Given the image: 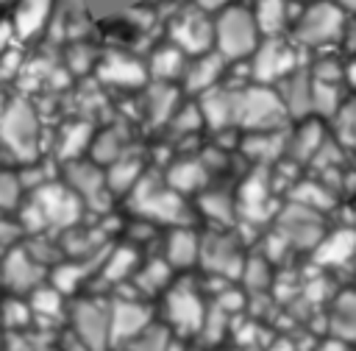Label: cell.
<instances>
[{
  "mask_svg": "<svg viewBox=\"0 0 356 351\" xmlns=\"http://www.w3.org/2000/svg\"><path fill=\"white\" fill-rule=\"evenodd\" d=\"M203 125V114H200V106H186L181 111L172 114V128L175 131H195Z\"/></svg>",
  "mask_w": 356,
  "mask_h": 351,
  "instance_id": "cell-44",
  "label": "cell"
},
{
  "mask_svg": "<svg viewBox=\"0 0 356 351\" xmlns=\"http://www.w3.org/2000/svg\"><path fill=\"white\" fill-rule=\"evenodd\" d=\"M8 103H11V95H6V92L0 89V117L6 114V109H8Z\"/></svg>",
  "mask_w": 356,
  "mask_h": 351,
  "instance_id": "cell-50",
  "label": "cell"
},
{
  "mask_svg": "<svg viewBox=\"0 0 356 351\" xmlns=\"http://www.w3.org/2000/svg\"><path fill=\"white\" fill-rule=\"evenodd\" d=\"M170 45L184 56H203L214 47V20L203 11H184L170 22Z\"/></svg>",
  "mask_w": 356,
  "mask_h": 351,
  "instance_id": "cell-10",
  "label": "cell"
},
{
  "mask_svg": "<svg viewBox=\"0 0 356 351\" xmlns=\"http://www.w3.org/2000/svg\"><path fill=\"white\" fill-rule=\"evenodd\" d=\"M92 139H95L92 123H86V120H72V123H67V125L58 131L56 156H58L64 164H67V162H78V159L92 148Z\"/></svg>",
  "mask_w": 356,
  "mask_h": 351,
  "instance_id": "cell-20",
  "label": "cell"
},
{
  "mask_svg": "<svg viewBox=\"0 0 356 351\" xmlns=\"http://www.w3.org/2000/svg\"><path fill=\"white\" fill-rule=\"evenodd\" d=\"M286 109L273 86H248L239 89L236 100V125L248 134H264V131H281L286 123Z\"/></svg>",
  "mask_w": 356,
  "mask_h": 351,
  "instance_id": "cell-4",
  "label": "cell"
},
{
  "mask_svg": "<svg viewBox=\"0 0 356 351\" xmlns=\"http://www.w3.org/2000/svg\"><path fill=\"white\" fill-rule=\"evenodd\" d=\"M53 11V0H17L14 6V20H11V28L19 39H28L33 33H39L47 22Z\"/></svg>",
  "mask_w": 356,
  "mask_h": 351,
  "instance_id": "cell-22",
  "label": "cell"
},
{
  "mask_svg": "<svg viewBox=\"0 0 356 351\" xmlns=\"http://www.w3.org/2000/svg\"><path fill=\"white\" fill-rule=\"evenodd\" d=\"M89 153H92V162L95 164H114L117 159H122L125 153H122V134L117 131V128H106V131H100V134H95V139H92V148H89Z\"/></svg>",
  "mask_w": 356,
  "mask_h": 351,
  "instance_id": "cell-32",
  "label": "cell"
},
{
  "mask_svg": "<svg viewBox=\"0 0 356 351\" xmlns=\"http://www.w3.org/2000/svg\"><path fill=\"white\" fill-rule=\"evenodd\" d=\"M22 67V53L17 47H8L3 56H0V84L11 81Z\"/></svg>",
  "mask_w": 356,
  "mask_h": 351,
  "instance_id": "cell-46",
  "label": "cell"
},
{
  "mask_svg": "<svg viewBox=\"0 0 356 351\" xmlns=\"http://www.w3.org/2000/svg\"><path fill=\"white\" fill-rule=\"evenodd\" d=\"M292 198H295V203H300V206H306V209H312V212L328 209V203H331V195H328V192L323 189V184H317V181H300V184L295 187Z\"/></svg>",
  "mask_w": 356,
  "mask_h": 351,
  "instance_id": "cell-43",
  "label": "cell"
},
{
  "mask_svg": "<svg viewBox=\"0 0 356 351\" xmlns=\"http://www.w3.org/2000/svg\"><path fill=\"white\" fill-rule=\"evenodd\" d=\"M142 176H145L142 162L134 156H122L106 167V187L111 195H131V189L139 184Z\"/></svg>",
  "mask_w": 356,
  "mask_h": 351,
  "instance_id": "cell-26",
  "label": "cell"
},
{
  "mask_svg": "<svg viewBox=\"0 0 356 351\" xmlns=\"http://www.w3.org/2000/svg\"><path fill=\"white\" fill-rule=\"evenodd\" d=\"M61 181L83 201V206L92 209H106L108 201V187H106V170L95 162L78 159V162H67L61 170Z\"/></svg>",
  "mask_w": 356,
  "mask_h": 351,
  "instance_id": "cell-11",
  "label": "cell"
},
{
  "mask_svg": "<svg viewBox=\"0 0 356 351\" xmlns=\"http://www.w3.org/2000/svg\"><path fill=\"white\" fill-rule=\"evenodd\" d=\"M200 209H203V214H206L209 220H214V223L231 226V223L236 220V203H234L228 195H222V192H206V195L200 198Z\"/></svg>",
  "mask_w": 356,
  "mask_h": 351,
  "instance_id": "cell-35",
  "label": "cell"
},
{
  "mask_svg": "<svg viewBox=\"0 0 356 351\" xmlns=\"http://www.w3.org/2000/svg\"><path fill=\"white\" fill-rule=\"evenodd\" d=\"M164 181H167V187L175 189L178 195L195 192V189H203V187H206V181H209V167L203 164V159H178V162L170 164Z\"/></svg>",
  "mask_w": 356,
  "mask_h": 351,
  "instance_id": "cell-21",
  "label": "cell"
},
{
  "mask_svg": "<svg viewBox=\"0 0 356 351\" xmlns=\"http://www.w3.org/2000/svg\"><path fill=\"white\" fill-rule=\"evenodd\" d=\"M250 70H253L256 84H261V86L281 84L286 75L298 72V53H295V47L289 42H284L278 36H270L253 53Z\"/></svg>",
  "mask_w": 356,
  "mask_h": 351,
  "instance_id": "cell-9",
  "label": "cell"
},
{
  "mask_svg": "<svg viewBox=\"0 0 356 351\" xmlns=\"http://www.w3.org/2000/svg\"><path fill=\"white\" fill-rule=\"evenodd\" d=\"M259 45H261V31L250 8L231 3L228 8L214 14V47L225 61H239L245 56H253Z\"/></svg>",
  "mask_w": 356,
  "mask_h": 351,
  "instance_id": "cell-3",
  "label": "cell"
},
{
  "mask_svg": "<svg viewBox=\"0 0 356 351\" xmlns=\"http://www.w3.org/2000/svg\"><path fill=\"white\" fill-rule=\"evenodd\" d=\"M342 31H345L342 6H337L334 0H314L295 20L292 36H295V42H300L306 47H320V45L337 39Z\"/></svg>",
  "mask_w": 356,
  "mask_h": 351,
  "instance_id": "cell-5",
  "label": "cell"
},
{
  "mask_svg": "<svg viewBox=\"0 0 356 351\" xmlns=\"http://www.w3.org/2000/svg\"><path fill=\"white\" fill-rule=\"evenodd\" d=\"M275 92H278L286 114L306 117L312 111V72L298 70V72L286 75L281 84H275Z\"/></svg>",
  "mask_w": 356,
  "mask_h": 351,
  "instance_id": "cell-19",
  "label": "cell"
},
{
  "mask_svg": "<svg viewBox=\"0 0 356 351\" xmlns=\"http://www.w3.org/2000/svg\"><path fill=\"white\" fill-rule=\"evenodd\" d=\"M184 70H186V56L175 45H164V47H156V53L150 56L147 75H153L156 84H172L184 78Z\"/></svg>",
  "mask_w": 356,
  "mask_h": 351,
  "instance_id": "cell-25",
  "label": "cell"
},
{
  "mask_svg": "<svg viewBox=\"0 0 356 351\" xmlns=\"http://www.w3.org/2000/svg\"><path fill=\"white\" fill-rule=\"evenodd\" d=\"M200 262V237L186 226L172 228L167 237V265L170 267H189Z\"/></svg>",
  "mask_w": 356,
  "mask_h": 351,
  "instance_id": "cell-23",
  "label": "cell"
},
{
  "mask_svg": "<svg viewBox=\"0 0 356 351\" xmlns=\"http://www.w3.org/2000/svg\"><path fill=\"white\" fill-rule=\"evenodd\" d=\"M170 265H167V259L164 262H147L145 267H139L136 270V287L139 290H145V292H156V290H164L167 284H170Z\"/></svg>",
  "mask_w": 356,
  "mask_h": 351,
  "instance_id": "cell-40",
  "label": "cell"
},
{
  "mask_svg": "<svg viewBox=\"0 0 356 351\" xmlns=\"http://www.w3.org/2000/svg\"><path fill=\"white\" fill-rule=\"evenodd\" d=\"M0 323H3V329H8L11 334L28 332L31 323H33V312H31L28 298H19V295L3 298V301H0Z\"/></svg>",
  "mask_w": 356,
  "mask_h": 351,
  "instance_id": "cell-27",
  "label": "cell"
},
{
  "mask_svg": "<svg viewBox=\"0 0 356 351\" xmlns=\"http://www.w3.org/2000/svg\"><path fill=\"white\" fill-rule=\"evenodd\" d=\"M345 106L342 100V86L339 84H325L312 78V111L317 117H337V111Z\"/></svg>",
  "mask_w": 356,
  "mask_h": 351,
  "instance_id": "cell-30",
  "label": "cell"
},
{
  "mask_svg": "<svg viewBox=\"0 0 356 351\" xmlns=\"http://www.w3.org/2000/svg\"><path fill=\"white\" fill-rule=\"evenodd\" d=\"M323 131L317 123H303L298 134H289V142H286V150L298 159V162H306V159H314V153L320 150L323 145Z\"/></svg>",
  "mask_w": 356,
  "mask_h": 351,
  "instance_id": "cell-31",
  "label": "cell"
},
{
  "mask_svg": "<svg viewBox=\"0 0 356 351\" xmlns=\"http://www.w3.org/2000/svg\"><path fill=\"white\" fill-rule=\"evenodd\" d=\"M334 134L339 148H356V100H345V106L337 111Z\"/></svg>",
  "mask_w": 356,
  "mask_h": 351,
  "instance_id": "cell-39",
  "label": "cell"
},
{
  "mask_svg": "<svg viewBox=\"0 0 356 351\" xmlns=\"http://www.w3.org/2000/svg\"><path fill=\"white\" fill-rule=\"evenodd\" d=\"M0 145L6 156L19 164H31L42 150V123L33 103L22 95L11 98L6 114L0 117Z\"/></svg>",
  "mask_w": 356,
  "mask_h": 351,
  "instance_id": "cell-1",
  "label": "cell"
},
{
  "mask_svg": "<svg viewBox=\"0 0 356 351\" xmlns=\"http://www.w3.org/2000/svg\"><path fill=\"white\" fill-rule=\"evenodd\" d=\"M0 3H8V0H0Z\"/></svg>",
  "mask_w": 356,
  "mask_h": 351,
  "instance_id": "cell-54",
  "label": "cell"
},
{
  "mask_svg": "<svg viewBox=\"0 0 356 351\" xmlns=\"http://www.w3.org/2000/svg\"><path fill=\"white\" fill-rule=\"evenodd\" d=\"M28 304H31L33 318H56L64 309V295L53 284H42L39 290L28 295Z\"/></svg>",
  "mask_w": 356,
  "mask_h": 351,
  "instance_id": "cell-34",
  "label": "cell"
},
{
  "mask_svg": "<svg viewBox=\"0 0 356 351\" xmlns=\"http://www.w3.org/2000/svg\"><path fill=\"white\" fill-rule=\"evenodd\" d=\"M236 100H239V92L228 89V86H214V89L203 92L200 103H197L203 123H209L214 131L236 125Z\"/></svg>",
  "mask_w": 356,
  "mask_h": 351,
  "instance_id": "cell-18",
  "label": "cell"
},
{
  "mask_svg": "<svg viewBox=\"0 0 356 351\" xmlns=\"http://www.w3.org/2000/svg\"><path fill=\"white\" fill-rule=\"evenodd\" d=\"M134 251H136V248H131V245L114 248L111 256H108V262L103 265V279H106V281H120V279L131 276L134 267H136V254H134Z\"/></svg>",
  "mask_w": 356,
  "mask_h": 351,
  "instance_id": "cell-36",
  "label": "cell"
},
{
  "mask_svg": "<svg viewBox=\"0 0 356 351\" xmlns=\"http://www.w3.org/2000/svg\"><path fill=\"white\" fill-rule=\"evenodd\" d=\"M47 279V267L39 265L25 245H17L11 251H6L0 256V284L11 292V295H31L33 290H39Z\"/></svg>",
  "mask_w": 356,
  "mask_h": 351,
  "instance_id": "cell-8",
  "label": "cell"
},
{
  "mask_svg": "<svg viewBox=\"0 0 356 351\" xmlns=\"http://www.w3.org/2000/svg\"><path fill=\"white\" fill-rule=\"evenodd\" d=\"M289 134L281 131H264V134H248L242 142V153H248L256 164H270L286 150Z\"/></svg>",
  "mask_w": 356,
  "mask_h": 351,
  "instance_id": "cell-24",
  "label": "cell"
},
{
  "mask_svg": "<svg viewBox=\"0 0 356 351\" xmlns=\"http://www.w3.org/2000/svg\"><path fill=\"white\" fill-rule=\"evenodd\" d=\"M128 203H131V212H136L139 217L150 223H172L175 228H181L192 217L184 195L170 189L167 181H159L156 176H147V173L131 189Z\"/></svg>",
  "mask_w": 356,
  "mask_h": 351,
  "instance_id": "cell-2",
  "label": "cell"
},
{
  "mask_svg": "<svg viewBox=\"0 0 356 351\" xmlns=\"http://www.w3.org/2000/svg\"><path fill=\"white\" fill-rule=\"evenodd\" d=\"M200 262L217 276H239L242 267H245L239 245L231 237H222V234L200 240Z\"/></svg>",
  "mask_w": 356,
  "mask_h": 351,
  "instance_id": "cell-15",
  "label": "cell"
},
{
  "mask_svg": "<svg viewBox=\"0 0 356 351\" xmlns=\"http://www.w3.org/2000/svg\"><path fill=\"white\" fill-rule=\"evenodd\" d=\"M150 326V309L134 298H117L108 304V343L128 345Z\"/></svg>",
  "mask_w": 356,
  "mask_h": 351,
  "instance_id": "cell-12",
  "label": "cell"
},
{
  "mask_svg": "<svg viewBox=\"0 0 356 351\" xmlns=\"http://www.w3.org/2000/svg\"><path fill=\"white\" fill-rule=\"evenodd\" d=\"M175 103H178V89H175L172 84H156V86H150L147 111H150L153 123H167V120H172Z\"/></svg>",
  "mask_w": 356,
  "mask_h": 351,
  "instance_id": "cell-33",
  "label": "cell"
},
{
  "mask_svg": "<svg viewBox=\"0 0 356 351\" xmlns=\"http://www.w3.org/2000/svg\"><path fill=\"white\" fill-rule=\"evenodd\" d=\"M225 58L217 53V50H209L203 56H195L192 61H186V70H184V86L186 92H209L214 86H220V78L225 72Z\"/></svg>",
  "mask_w": 356,
  "mask_h": 351,
  "instance_id": "cell-17",
  "label": "cell"
},
{
  "mask_svg": "<svg viewBox=\"0 0 356 351\" xmlns=\"http://www.w3.org/2000/svg\"><path fill=\"white\" fill-rule=\"evenodd\" d=\"M6 351H56V345L50 343V334L28 329V332H17L6 340Z\"/></svg>",
  "mask_w": 356,
  "mask_h": 351,
  "instance_id": "cell-42",
  "label": "cell"
},
{
  "mask_svg": "<svg viewBox=\"0 0 356 351\" xmlns=\"http://www.w3.org/2000/svg\"><path fill=\"white\" fill-rule=\"evenodd\" d=\"M22 234L17 220H8L6 214H0V256L11 248H17V237Z\"/></svg>",
  "mask_w": 356,
  "mask_h": 351,
  "instance_id": "cell-45",
  "label": "cell"
},
{
  "mask_svg": "<svg viewBox=\"0 0 356 351\" xmlns=\"http://www.w3.org/2000/svg\"><path fill=\"white\" fill-rule=\"evenodd\" d=\"M3 159H6V150H3V145H0V167H3Z\"/></svg>",
  "mask_w": 356,
  "mask_h": 351,
  "instance_id": "cell-51",
  "label": "cell"
},
{
  "mask_svg": "<svg viewBox=\"0 0 356 351\" xmlns=\"http://www.w3.org/2000/svg\"><path fill=\"white\" fill-rule=\"evenodd\" d=\"M11 36H14V28H11V22H0V56L8 50V42H11Z\"/></svg>",
  "mask_w": 356,
  "mask_h": 351,
  "instance_id": "cell-48",
  "label": "cell"
},
{
  "mask_svg": "<svg viewBox=\"0 0 356 351\" xmlns=\"http://www.w3.org/2000/svg\"><path fill=\"white\" fill-rule=\"evenodd\" d=\"M331 326L339 337H356V292H348L337 301Z\"/></svg>",
  "mask_w": 356,
  "mask_h": 351,
  "instance_id": "cell-38",
  "label": "cell"
},
{
  "mask_svg": "<svg viewBox=\"0 0 356 351\" xmlns=\"http://www.w3.org/2000/svg\"><path fill=\"white\" fill-rule=\"evenodd\" d=\"M36 209L42 212L44 217V226L47 231H70L75 228V223L81 220V212H83V201L64 184V181H50L39 189H33L28 195Z\"/></svg>",
  "mask_w": 356,
  "mask_h": 351,
  "instance_id": "cell-6",
  "label": "cell"
},
{
  "mask_svg": "<svg viewBox=\"0 0 356 351\" xmlns=\"http://www.w3.org/2000/svg\"><path fill=\"white\" fill-rule=\"evenodd\" d=\"M286 0H256V8H253V17H256V25L261 33L267 36H278L286 25Z\"/></svg>",
  "mask_w": 356,
  "mask_h": 351,
  "instance_id": "cell-28",
  "label": "cell"
},
{
  "mask_svg": "<svg viewBox=\"0 0 356 351\" xmlns=\"http://www.w3.org/2000/svg\"><path fill=\"white\" fill-rule=\"evenodd\" d=\"M345 78H348V84L356 89V58H353V61L345 67Z\"/></svg>",
  "mask_w": 356,
  "mask_h": 351,
  "instance_id": "cell-49",
  "label": "cell"
},
{
  "mask_svg": "<svg viewBox=\"0 0 356 351\" xmlns=\"http://www.w3.org/2000/svg\"><path fill=\"white\" fill-rule=\"evenodd\" d=\"M164 312H167V323L172 329L186 332V334L189 332H200L203 329V320H206L203 301H200L197 290H192L189 284H172L167 290Z\"/></svg>",
  "mask_w": 356,
  "mask_h": 351,
  "instance_id": "cell-14",
  "label": "cell"
},
{
  "mask_svg": "<svg viewBox=\"0 0 356 351\" xmlns=\"http://www.w3.org/2000/svg\"><path fill=\"white\" fill-rule=\"evenodd\" d=\"M97 78L111 86H142L147 81V67L128 53L108 50L97 61Z\"/></svg>",
  "mask_w": 356,
  "mask_h": 351,
  "instance_id": "cell-16",
  "label": "cell"
},
{
  "mask_svg": "<svg viewBox=\"0 0 356 351\" xmlns=\"http://www.w3.org/2000/svg\"><path fill=\"white\" fill-rule=\"evenodd\" d=\"M72 337L86 351H106L108 343V304L97 298H81L70 306Z\"/></svg>",
  "mask_w": 356,
  "mask_h": 351,
  "instance_id": "cell-7",
  "label": "cell"
},
{
  "mask_svg": "<svg viewBox=\"0 0 356 351\" xmlns=\"http://www.w3.org/2000/svg\"><path fill=\"white\" fill-rule=\"evenodd\" d=\"M356 248V234L353 231H337L334 237H325L317 242V262L323 265H339L345 262Z\"/></svg>",
  "mask_w": 356,
  "mask_h": 351,
  "instance_id": "cell-29",
  "label": "cell"
},
{
  "mask_svg": "<svg viewBox=\"0 0 356 351\" xmlns=\"http://www.w3.org/2000/svg\"><path fill=\"white\" fill-rule=\"evenodd\" d=\"M22 181L17 170L0 167V214H8L11 209H19L22 203Z\"/></svg>",
  "mask_w": 356,
  "mask_h": 351,
  "instance_id": "cell-37",
  "label": "cell"
},
{
  "mask_svg": "<svg viewBox=\"0 0 356 351\" xmlns=\"http://www.w3.org/2000/svg\"><path fill=\"white\" fill-rule=\"evenodd\" d=\"M170 343H172L170 329L150 323L136 340L128 343V351H170Z\"/></svg>",
  "mask_w": 356,
  "mask_h": 351,
  "instance_id": "cell-41",
  "label": "cell"
},
{
  "mask_svg": "<svg viewBox=\"0 0 356 351\" xmlns=\"http://www.w3.org/2000/svg\"><path fill=\"white\" fill-rule=\"evenodd\" d=\"M0 348H3V334H0Z\"/></svg>",
  "mask_w": 356,
  "mask_h": 351,
  "instance_id": "cell-53",
  "label": "cell"
},
{
  "mask_svg": "<svg viewBox=\"0 0 356 351\" xmlns=\"http://www.w3.org/2000/svg\"><path fill=\"white\" fill-rule=\"evenodd\" d=\"M278 237L286 240V245L317 248V242L323 240V220L317 217V212L300 203H289L278 214Z\"/></svg>",
  "mask_w": 356,
  "mask_h": 351,
  "instance_id": "cell-13",
  "label": "cell"
},
{
  "mask_svg": "<svg viewBox=\"0 0 356 351\" xmlns=\"http://www.w3.org/2000/svg\"><path fill=\"white\" fill-rule=\"evenodd\" d=\"M342 3H348L350 8H356V0H342Z\"/></svg>",
  "mask_w": 356,
  "mask_h": 351,
  "instance_id": "cell-52",
  "label": "cell"
},
{
  "mask_svg": "<svg viewBox=\"0 0 356 351\" xmlns=\"http://www.w3.org/2000/svg\"><path fill=\"white\" fill-rule=\"evenodd\" d=\"M195 6L206 14V11H214V14H220L222 8H228L231 6V0H195Z\"/></svg>",
  "mask_w": 356,
  "mask_h": 351,
  "instance_id": "cell-47",
  "label": "cell"
}]
</instances>
